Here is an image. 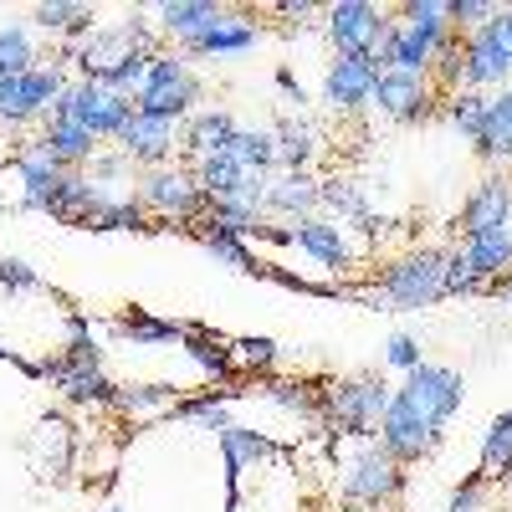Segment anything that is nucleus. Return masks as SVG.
I'll list each match as a JSON object with an SVG mask.
<instances>
[{
    "label": "nucleus",
    "instance_id": "0e129e2a",
    "mask_svg": "<svg viewBox=\"0 0 512 512\" xmlns=\"http://www.w3.org/2000/svg\"><path fill=\"white\" fill-rule=\"evenodd\" d=\"M0 169H6V154H0Z\"/></svg>",
    "mask_w": 512,
    "mask_h": 512
},
{
    "label": "nucleus",
    "instance_id": "9d476101",
    "mask_svg": "<svg viewBox=\"0 0 512 512\" xmlns=\"http://www.w3.org/2000/svg\"><path fill=\"white\" fill-rule=\"evenodd\" d=\"M441 436H446V425H436L431 415H420L405 395H390V410H384V420H379V446L390 451L400 466H410V461H425L436 446H441Z\"/></svg>",
    "mask_w": 512,
    "mask_h": 512
},
{
    "label": "nucleus",
    "instance_id": "864d4df0",
    "mask_svg": "<svg viewBox=\"0 0 512 512\" xmlns=\"http://www.w3.org/2000/svg\"><path fill=\"white\" fill-rule=\"evenodd\" d=\"M390 226H395V221H390V216H379V210H369V216H364V221H354V226H349V231H359V236H364V241H369V246H374V241H379V236H384V231H390Z\"/></svg>",
    "mask_w": 512,
    "mask_h": 512
},
{
    "label": "nucleus",
    "instance_id": "7ed1b4c3",
    "mask_svg": "<svg viewBox=\"0 0 512 512\" xmlns=\"http://www.w3.org/2000/svg\"><path fill=\"white\" fill-rule=\"evenodd\" d=\"M323 31L333 57H374L390 72V36H395V16L374 6V0H333L323 6Z\"/></svg>",
    "mask_w": 512,
    "mask_h": 512
},
{
    "label": "nucleus",
    "instance_id": "20e7f679",
    "mask_svg": "<svg viewBox=\"0 0 512 512\" xmlns=\"http://www.w3.org/2000/svg\"><path fill=\"white\" fill-rule=\"evenodd\" d=\"M395 384L384 379H333L323 390V425L344 441H374L379 420L390 410Z\"/></svg>",
    "mask_w": 512,
    "mask_h": 512
},
{
    "label": "nucleus",
    "instance_id": "9b49d317",
    "mask_svg": "<svg viewBox=\"0 0 512 512\" xmlns=\"http://www.w3.org/2000/svg\"><path fill=\"white\" fill-rule=\"evenodd\" d=\"M395 395H405L420 415H431L436 425H451L461 400H466V379L451 369V364H431V359H420L400 384H395Z\"/></svg>",
    "mask_w": 512,
    "mask_h": 512
},
{
    "label": "nucleus",
    "instance_id": "052dcab7",
    "mask_svg": "<svg viewBox=\"0 0 512 512\" xmlns=\"http://www.w3.org/2000/svg\"><path fill=\"white\" fill-rule=\"evenodd\" d=\"M333 512H369V507H354V502H344V507H333Z\"/></svg>",
    "mask_w": 512,
    "mask_h": 512
},
{
    "label": "nucleus",
    "instance_id": "f3484780",
    "mask_svg": "<svg viewBox=\"0 0 512 512\" xmlns=\"http://www.w3.org/2000/svg\"><path fill=\"white\" fill-rule=\"evenodd\" d=\"M6 164L16 169V180H21V200H16V210H41V216H47L52 190H57L62 175H67V169L52 159V149L41 144V139H21V149L6 154Z\"/></svg>",
    "mask_w": 512,
    "mask_h": 512
},
{
    "label": "nucleus",
    "instance_id": "2f4dec72",
    "mask_svg": "<svg viewBox=\"0 0 512 512\" xmlns=\"http://www.w3.org/2000/svg\"><path fill=\"white\" fill-rule=\"evenodd\" d=\"M477 154L487 164H512V82L502 93H492V103H487V128L477 139Z\"/></svg>",
    "mask_w": 512,
    "mask_h": 512
},
{
    "label": "nucleus",
    "instance_id": "69168bd1",
    "mask_svg": "<svg viewBox=\"0 0 512 512\" xmlns=\"http://www.w3.org/2000/svg\"><path fill=\"white\" fill-rule=\"evenodd\" d=\"M108 512H123V507H108Z\"/></svg>",
    "mask_w": 512,
    "mask_h": 512
},
{
    "label": "nucleus",
    "instance_id": "412c9836",
    "mask_svg": "<svg viewBox=\"0 0 512 512\" xmlns=\"http://www.w3.org/2000/svg\"><path fill=\"white\" fill-rule=\"evenodd\" d=\"M267 221H308L318 216V175H287V169H277V175L267 180Z\"/></svg>",
    "mask_w": 512,
    "mask_h": 512
},
{
    "label": "nucleus",
    "instance_id": "13d9d810",
    "mask_svg": "<svg viewBox=\"0 0 512 512\" xmlns=\"http://www.w3.org/2000/svg\"><path fill=\"white\" fill-rule=\"evenodd\" d=\"M487 297H497L502 308H512V272H507L502 282H492V292H487Z\"/></svg>",
    "mask_w": 512,
    "mask_h": 512
},
{
    "label": "nucleus",
    "instance_id": "dca6fc26",
    "mask_svg": "<svg viewBox=\"0 0 512 512\" xmlns=\"http://www.w3.org/2000/svg\"><path fill=\"white\" fill-rule=\"evenodd\" d=\"M113 144H118V154H128L139 169L175 164V154H180V123L134 108V113H128V123H123V134H118Z\"/></svg>",
    "mask_w": 512,
    "mask_h": 512
},
{
    "label": "nucleus",
    "instance_id": "4468645a",
    "mask_svg": "<svg viewBox=\"0 0 512 512\" xmlns=\"http://www.w3.org/2000/svg\"><path fill=\"white\" fill-rule=\"evenodd\" d=\"M379 77H384V67L374 57H333L328 72H323V108L338 113V118L364 113Z\"/></svg>",
    "mask_w": 512,
    "mask_h": 512
},
{
    "label": "nucleus",
    "instance_id": "473e14b6",
    "mask_svg": "<svg viewBox=\"0 0 512 512\" xmlns=\"http://www.w3.org/2000/svg\"><path fill=\"white\" fill-rule=\"evenodd\" d=\"M369 195L354 185V180H318V216H328V221H338V226H354V221H364L369 216Z\"/></svg>",
    "mask_w": 512,
    "mask_h": 512
},
{
    "label": "nucleus",
    "instance_id": "4d7b16f0",
    "mask_svg": "<svg viewBox=\"0 0 512 512\" xmlns=\"http://www.w3.org/2000/svg\"><path fill=\"white\" fill-rule=\"evenodd\" d=\"M195 425H200V431H216V436H221V431H226V425H236V420H231L226 410H210V415H200Z\"/></svg>",
    "mask_w": 512,
    "mask_h": 512
},
{
    "label": "nucleus",
    "instance_id": "de8ad7c7",
    "mask_svg": "<svg viewBox=\"0 0 512 512\" xmlns=\"http://www.w3.org/2000/svg\"><path fill=\"white\" fill-rule=\"evenodd\" d=\"M0 292H6V297L41 292V277H36V267H26L21 256H6V262H0Z\"/></svg>",
    "mask_w": 512,
    "mask_h": 512
},
{
    "label": "nucleus",
    "instance_id": "37998d69",
    "mask_svg": "<svg viewBox=\"0 0 512 512\" xmlns=\"http://www.w3.org/2000/svg\"><path fill=\"white\" fill-rule=\"evenodd\" d=\"M195 241L216 256V262H226V267H236V272H246V277H256L262 272V256L251 251V241H236V236H216V231H195Z\"/></svg>",
    "mask_w": 512,
    "mask_h": 512
},
{
    "label": "nucleus",
    "instance_id": "bb28decb",
    "mask_svg": "<svg viewBox=\"0 0 512 512\" xmlns=\"http://www.w3.org/2000/svg\"><path fill=\"white\" fill-rule=\"evenodd\" d=\"M272 134H277V169H287V175H313V159L323 149V134H318V123L308 118H282L272 123Z\"/></svg>",
    "mask_w": 512,
    "mask_h": 512
},
{
    "label": "nucleus",
    "instance_id": "6e6552de",
    "mask_svg": "<svg viewBox=\"0 0 512 512\" xmlns=\"http://www.w3.org/2000/svg\"><path fill=\"white\" fill-rule=\"evenodd\" d=\"M134 195H139V205L149 210L154 221H180L185 231L205 216V205H210L190 164H159V169H144V180H139Z\"/></svg>",
    "mask_w": 512,
    "mask_h": 512
},
{
    "label": "nucleus",
    "instance_id": "58836bf2",
    "mask_svg": "<svg viewBox=\"0 0 512 512\" xmlns=\"http://www.w3.org/2000/svg\"><path fill=\"white\" fill-rule=\"evenodd\" d=\"M231 359H236V374L272 379L282 349H277V338H256V333H246V338H231Z\"/></svg>",
    "mask_w": 512,
    "mask_h": 512
},
{
    "label": "nucleus",
    "instance_id": "f8f14e48",
    "mask_svg": "<svg viewBox=\"0 0 512 512\" xmlns=\"http://www.w3.org/2000/svg\"><path fill=\"white\" fill-rule=\"evenodd\" d=\"M436 103H441V88L431 77H410V72H384L379 82H374V98H369V108L379 113V118H390V123H425L436 113Z\"/></svg>",
    "mask_w": 512,
    "mask_h": 512
},
{
    "label": "nucleus",
    "instance_id": "b1692460",
    "mask_svg": "<svg viewBox=\"0 0 512 512\" xmlns=\"http://www.w3.org/2000/svg\"><path fill=\"white\" fill-rule=\"evenodd\" d=\"M456 251L472 262V272L487 282V292H492V282H502L507 272H512V226H487V231H472V236H461L456 241Z\"/></svg>",
    "mask_w": 512,
    "mask_h": 512
},
{
    "label": "nucleus",
    "instance_id": "0eeeda50",
    "mask_svg": "<svg viewBox=\"0 0 512 512\" xmlns=\"http://www.w3.org/2000/svg\"><path fill=\"white\" fill-rule=\"evenodd\" d=\"M405 497V466L379 441H359V451L344 461V502L384 512Z\"/></svg>",
    "mask_w": 512,
    "mask_h": 512
},
{
    "label": "nucleus",
    "instance_id": "393cba45",
    "mask_svg": "<svg viewBox=\"0 0 512 512\" xmlns=\"http://www.w3.org/2000/svg\"><path fill=\"white\" fill-rule=\"evenodd\" d=\"M256 41H262V26H256L246 11H231V6H226V16L210 26L200 41H190L185 57H241V52L256 47Z\"/></svg>",
    "mask_w": 512,
    "mask_h": 512
},
{
    "label": "nucleus",
    "instance_id": "4be33fe9",
    "mask_svg": "<svg viewBox=\"0 0 512 512\" xmlns=\"http://www.w3.org/2000/svg\"><path fill=\"white\" fill-rule=\"evenodd\" d=\"M461 236L487 231V226H512V175H487L461 205Z\"/></svg>",
    "mask_w": 512,
    "mask_h": 512
},
{
    "label": "nucleus",
    "instance_id": "e2e57ef3",
    "mask_svg": "<svg viewBox=\"0 0 512 512\" xmlns=\"http://www.w3.org/2000/svg\"><path fill=\"white\" fill-rule=\"evenodd\" d=\"M0 210H6V195H0Z\"/></svg>",
    "mask_w": 512,
    "mask_h": 512
},
{
    "label": "nucleus",
    "instance_id": "a19ab883",
    "mask_svg": "<svg viewBox=\"0 0 512 512\" xmlns=\"http://www.w3.org/2000/svg\"><path fill=\"white\" fill-rule=\"evenodd\" d=\"M149 67H154V52H123L98 82L113 88V93H123V98H139V88L149 82Z\"/></svg>",
    "mask_w": 512,
    "mask_h": 512
},
{
    "label": "nucleus",
    "instance_id": "680f3d73",
    "mask_svg": "<svg viewBox=\"0 0 512 512\" xmlns=\"http://www.w3.org/2000/svg\"><path fill=\"white\" fill-rule=\"evenodd\" d=\"M502 420H507V425H512V410H507V415H502Z\"/></svg>",
    "mask_w": 512,
    "mask_h": 512
},
{
    "label": "nucleus",
    "instance_id": "a878e982",
    "mask_svg": "<svg viewBox=\"0 0 512 512\" xmlns=\"http://www.w3.org/2000/svg\"><path fill=\"white\" fill-rule=\"evenodd\" d=\"M36 139L52 149V159H57L62 169H82V164H93V159L103 154V139L93 134V128L72 123V118H47Z\"/></svg>",
    "mask_w": 512,
    "mask_h": 512
},
{
    "label": "nucleus",
    "instance_id": "6e6d98bb",
    "mask_svg": "<svg viewBox=\"0 0 512 512\" xmlns=\"http://www.w3.org/2000/svg\"><path fill=\"white\" fill-rule=\"evenodd\" d=\"M256 241H262V246H277V251H282V246H292V226H287V221H267V226H262V236H256Z\"/></svg>",
    "mask_w": 512,
    "mask_h": 512
},
{
    "label": "nucleus",
    "instance_id": "7c9ffc66",
    "mask_svg": "<svg viewBox=\"0 0 512 512\" xmlns=\"http://www.w3.org/2000/svg\"><path fill=\"white\" fill-rule=\"evenodd\" d=\"M190 169H195L205 200H246V185L256 180L251 169H241V159H236L231 149H226V154H210V159H200V164H190Z\"/></svg>",
    "mask_w": 512,
    "mask_h": 512
},
{
    "label": "nucleus",
    "instance_id": "bf43d9fd",
    "mask_svg": "<svg viewBox=\"0 0 512 512\" xmlns=\"http://www.w3.org/2000/svg\"><path fill=\"white\" fill-rule=\"evenodd\" d=\"M0 359H11V364H16V349H6V338H0Z\"/></svg>",
    "mask_w": 512,
    "mask_h": 512
},
{
    "label": "nucleus",
    "instance_id": "6ab92c4d",
    "mask_svg": "<svg viewBox=\"0 0 512 512\" xmlns=\"http://www.w3.org/2000/svg\"><path fill=\"white\" fill-rule=\"evenodd\" d=\"M149 16H154V31L185 52L190 41H200L210 26L226 16V6H216V0H159Z\"/></svg>",
    "mask_w": 512,
    "mask_h": 512
},
{
    "label": "nucleus",
    "instance_id": "603ef678",
    "mask_svg": "<svg viewBox=\"0 0 512 512\" xmlns=\"http://www.w3.org/2000/svg\"><path fill=\"white\" fill-rule=\"evenodd\" d=\"M272 82H277V93H282L287 103H297V108L308 103V93H303V82H297V72H292V67H277V77H272Z\"/></svg>",
    "mask_w": 512,
    "mask_h": 512
},
{
    "label": "nucleus",
    "instance_id": "3c124183",
    "mask_svg": "<svg viewBox=\"0 0 512 512\" xmlns=\"http://www.w3.org/2000/svg\"><path fill=\"white\" fill-rule=\"evenodd\" d=\"M128 169H134V159H128V154H98L93 159V180L98 185H113L118 175H128Z\"/></svg>",
    "mask_w": 512,
    "mask_h": 512
},
{
    "label": "nucleus",
    "instance_id": "e433bc0d",
    "mask_svg": "<svg viewBox=\"0 0 512 512\" xmlns=\"http://www.w3.org/2000/svg\"><path fill=\"white\" fill-rule=\"evenodd\" d=\"M180 390L175 384H118V405L123 415H164V410H175Z\"/></svg>",
    "mask_w": 512,
    "mask_h": 512
},
{
    "label": "nucleus",
    "instance_id": "aec40b11",
    "mask_svg": "<svg viewBox=\"0 0 512 512\" xmlns=\"http://www.w3.org/2000/svg\"><path fill=\"white\" fill-rule=\"evenodd\" d=\"M236 118L226 113V108H200V113H190L185 123H180V154L190 159V164H200V159H210V154H226L231 149V139H236Z\"/></svg>",
    "mask_w": 512,
    "mask_h": 512
},
{
    "label": "nucleus",
    "instance_id": "79ce46f5",
    "mask_svg": "<svg viewBox=\"0 0 512 512\" xmlns=\"http://www.w3.org/2000/svg\"><path fill=\"white\" fill-rule=\"evenodd\" d=\"M88 231H149V210L139 205V195H108Z\"/></svg>",
    "mask_w": 512,
    "mask_h": 512
},
{
    "label": "nucleus",
    "instance_id": "f03ea898",
    "mask_svg": "<svg viewBox=\"0 0 512 512\" xmlns=\"http://www.w3.org/2000/svg\"><path fill=\"white\" fill-rule=\"evenodd\" d=\"M395 16V36H390V72H410V77H431L451 21H446V0H405L390 11Z\"/></svg>",
    "mask_w": 512,
    "mask_h": 512
},
{
    "label": "nucleus",
    "instance_id": "ddd939ff",
    "mask_svg": "<svg viewBox=\"0 0 512 512\" xmlns=\"http://www.w3.org/2000/svg\"><path fill=\"white\" fill-rule=\"evenodd\" d=\"M292 246L303 251V256H313V262L323 267V272H354L359 262H364V246L354 241V231L349 226H338V221H328V216H308V221H297L292 226Z\"/></svg>",
    "mask_w": 512,
    "mask_h": 512
},
{
    "label": "nucleus",
    "instance_id": "c03bdc74",
    "mask_svg": "<svg viewBox=\"0 0 512 512\" xmlns=\"http://www.w3.org/2000/svg\"><path fill=\"white\" fill-rule=\"evenodd\" d=\"M466 36H477L482 47H487V52H492V57H497L507 72H512V6H497V11H492V16L477 26V31H466Z\"/></svg>",
    "mask_w": 512,
    "mask_h": 512
},
{
    "label": "nucleus",
    "instance_id": "5701e85b",
    "mask_svg": "<svg viewBox=\"0 0 512 512\" xmlns=\"http://www.w3.org/2000/svg\"><path fill=\"white\" fill-rule=\"evenodd\" d=\"M31 26L47 36H62V47H77L103 21H98V6H82V0H41V6H31Z\"/></svg>",
    "mask_w": 512,
    "mask_h": 512
},
{
    "label": "nucleus",
    "instance_id": "f257e3e1",
    "mask_svg": "<svg viewBox=\"0 0 512 512\" xmlns=\"http://www.w3.org/2000/svg\"><path fill=\"white\" fill-rule=\"evenodd\" d=\"M446 297V251L441 246H410L390 256L374 272V303L390 313H420Z\"/></svg>",
    "mask_w": 512,
    "mask_h": 512
},
{
    "label": "nucleus",
    "instance_id": "49530a36",
    "mask_svg": "<svg viewBox=\"0 0 512 512\" xmlns=\"http://www.w3.org/2000/svg\"><path fill=\"white\" fill-rule=\"evenodd\" d=\"M487 477L482 472H472V477H461L456 487H451V497H446V507L441 512H487Z\"/></svg>",
    "mask_w": 512,
    "mask_h": 512
},
{
    "label": "nucleus",
    "instance_id": "5fc2aeb1",
    "mask_svg": "<svg viewBox=\"0 0 512 512\" xmlns=\"http://www.w3.org/2000/svg\"><path fill=\"white\" fill-rule=\"evenodd\" d=\"M277 16H287V21H297V26H303L308 16H323V6H313V0H282V6H277Z\"/></svg>",
    "mask_w": 512,
    "mask_h": 512
},
{
    "label": "nucleus",
    "instance_id": "1a4fd4ad",
    "mask_svg": "<svg viewBox=\"0 0 512 512\" xmlns=\"http://www.w3.org/2000/svg\"><path fill=\"white\" fill-rule=\"evenodd\" d=\"M128 113H134V98L103 88V82H67V93H62L57 108H52V118H72V123H82V128H93L103 144H113V139L123 134Z\"/></svg>",
    "mask_w": 512,
    "mask_h": 512
},
{
    "label": "nucleus",
    "instance_id": "f704fd0d",
    "mask_svg": "<svg viewBox=\"0 0 512 512\" xmlns=\"http://www.w3.org/2000/svg\"><path fill=\"white\" fill-rule=\"evenodd\" d=\"M231 154L241 159V169H251V175H277V134L272 128H236L231 139Z\"/></svg>",
    "mask_w": 512,
    "mask_h": 512
},
{
    "label": "nucleus",
    "instance_id": "09e8293b",
    "mask_svg": "<svg viewBox=\"0 0 512 512\" xmlns=\"http://www.w3.org/2000/svg\"><path fill=\"white\" fill-rule=\"evenodd\" d=\"M497 6H492V0H446V21H451V31H477L487 16H492Z\"/></svg>",
    "mask_w": 512,
    "mask_h": 512
},
{
    "label": "nucleus",
    "instance_id": "4c0bfd02",
    "mask_svg": "<svg viewBox=\"0 0 512 512\" xmlns=\"http://www.w3.org/2000/svg\"><path fill=\"white\" fill-rule=\"evenodd\" d=\"M487 103H492V93H451L441 113H446V123L456 128L461 139H472V144H477V139H482V128H487Z\"/></svg>",
    "mask_w": 512,
    "mask_h": 512
},
{
    "label": "nucleus",
    "instance_id": "c9c22d12",
    "mask_svg": "<svg viewBox=\"0 0 512 512\" xmlns=\"http://www.w3.org/2000/svg\"><path fill=\"white\" fill-rule=\"evenodd\" d=\"M31 67H41L31 26L6 21V26H0V77H21V72H31Z\"/></svg>",
    "mask_w": 512,
    "mask_h": 512
},
{
    "label": "nucleus",
    "instance_id": "a18cd8bd",
    "mask_svg": "<svg viewBox=\"0 0 512 512\" xmlns=\"http://www.w3.org/2000/svg\"><path fill=\"white\" fill-rule=\"evenodd\" d=\"M446 297H487V282L472 272V262L456 246L446 251Z\"/></svg>",
    "mask_w": 512,
    "mask_h": 512
},
{
    "label": "nucleus",
    "instance_id": "c85d7f7f",
    "mask_svg": "<svg viewBox=\"0 0 512 512\" xmlns=\"http://www.w3.org/2000/svg\"><path fill=\"white\" fill-rule=\"evenodd\" d=\"M118 338H128L134 349H169V344H185V323L180 318H154L149 308H123L113 318Z\"/></svg>",
    "mask_w": 512,
    "mask_h": 512
},
{
    "label": "nucleus",
    "instance_id": "cd10ccee",
    "mask_svg": "<svg viewBox=\"0 0 512 512\" xmlns=\"http://www.w3.org/2000/svg\"><path fill=\"white\" fill-rule=\"evenodd\" d=\"M267 226V210L262 205H251V200H210L205 205V216L190 226L195 231H216V236H236V241H256Z\"/></svg>",
    "mask_w": 512,
    "mask_h": 512
},
{
    "label": "nucleus",
    "instance_id": "a211bd4d",
    "mask_svg": "<svg viewBox=\"0 0 512 512\" xmlns=\"http://www.w3.org/2000/svg\"><path fill=\"white\" fill-rule=\"evenodd\" d=\"M108 185H98L93 175H82V169H67L62 175V185L52 190V205H47V216L57 221V226H77V231H88L93 226V216L108 205Z\"/></svg>",
    "mask_w": 512,
    "mask_h": 512
},
{
    "label": "nucleus",
    "instance_id": "ea45409f",
    "mask_svg": "<svg viewBox=\"0 0 512 512\" xmlns=\"http://www.w3.org/2000/svg\"><path fill=\"white\" fill-rule=\"evenodd\" d=\"M477 472L487 482H507L512 477V425L502 415L487 425V436H482V466H477Z\"/></svg>",
    "mask_w": 512,
    "mask_h": 512
},
{
    "label": "nucleus",
    "instance_id": "423d86ee",
    "mask_svg": "<svg viewBox=\"0 0 512 512\" xmlns=\"http://www.w3.org/2000/svg\"><path fill=\"white\" fill-rule=\"evenodd\" d=\"M67 67L62 62H41L21 77H0V128H11V134H21V128L31 123H47L57 98L67 93Z\"/></svg>",
    "mask_w": 512,
    "mask_h": 512
},
{
    "label": "nucleus",
    "instance_id": "72a5a7b5",
    "mask_svg": "<svg viewBox=\"0 0 512 512\" xmlns=\"http://www.w3.org/2000/svg\"><path fill=\"white\" fill-rule=\"evenodd\" d=\"M262 395L303 420H323V390L313 379H262Z\"/></svg>",
    "mask_w": 512,
    "mask_h": 512
},
{
    "label": "nucleus",
    "instance_id": "2eb2a0df",
    "mask_svg": "<svg viewBox=\"0 0 512 512\" xmlns=\"http://www.w3.org/2000/svg\"><path fill=\"white\" fill-rule=\"evenodd\" d=\"M41 379H52V390L67 405H82V410H113L118 405V384L93 364H72L62 354H47L41 359Z\"/></svg>",
    "mask_w": 512,
    "mask_h": 512
},
{
    "label": "nucleus",
    "instance_id": "8fccbe9b",
    "mask_svg": "<svg viewBox=\"0 0 512 512\" xmlns=\"http://www.w3.org/2000/svg\"><path fill=\"white\" fill-rule=\"evenodd\" d=\"M384 364L400 369V374H410V369L420 364V338H415V333H395L390 344H384Z\"/></svg>",
    "mask_w": 512,
    "mask_h": 512
},
{
    "label": "nucleus",
    "instance_id": "c756f323",
    "mask_svg": "<svg viewBox=\"0 0 512 512\" xmlns=\"http://www.w3.org/2000/svg\"><path fill=\"white\" fill-rule=\"evenodd\" d=\"M185 354H190V364L200 369V374H210L216 384H236V359H231V338H216L205 323H185V344H180Z\"/></svg>",
    "mask_w": 512,
    "mask_h": 512
},
{
    "label": "nucleus",
    "instance_id": "39448f33",
    "mask_svg": "<svg viewBox=\"0 0 512 512\" xmlns=\"http://www.w3.org/2000/svg\"><path fill=\"white\" fill-rule=\"evenodd\" d=\"M200 98H205V82L190 72V57L159 47L154 67H149V82L139 88L134 108L154 113V118H169V123H185L190 113H200Z\"/></svg>",
    "mask_w": 512,
    "mask_h": 512
}]
</instances>
